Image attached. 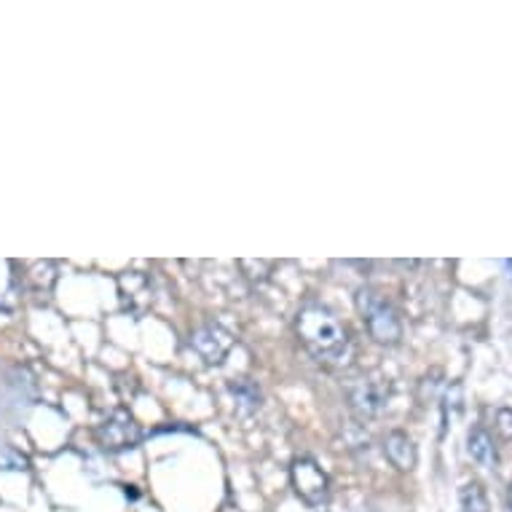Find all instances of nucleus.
<instances>
[{
    "label": "nucleus",
    "instance_id": "obj_7",
    "mask_svg": "<svg viewBox=\"0 0 512 512\" xmlns=\"http://www.w3.org/2000/svg\"><path fill=\"white\" fill-rule=\"evenodd\" d=\"M387 397V389L381 387L378 381H368V378H360L357 384L349 387V405L362 419H373V416L384 411L387 408Z\"/></svg>",
    "mask_w": 512,
    "mask_h": 512
},
{
    "label": "nucleus",
    "instance_id": "obj_8",
    "mask_svg": "<svg viewBox=\"0 0 512 512\" xmlns=\"http://www.w3.org/2000/svg\"><path fill=\"white\" fill-rule=\"evenodd\" d=\"M384 454L392 464H395L397 470H413L416 467V445L405 432H392V435L384 440Z\"/></svg>",
    "mask_w": 512,
    "mask_h": 512
},
{
    "label": "nucleus",
    "instance_id": "obj_10",
    "mask_svg": "<svg viewBox=\"0 0 512 512\" xmlns=\"http://www.w3.org/2000/svg\"><path fill=\"white\" fill-rule=\"evenodd\" d=\"M231 395L236 397V403L242 408V413H252L261 408V389L252 384L250 378H239L231 384Z\"/></svg>",
    "mask_w": 512,
    "mask_h": 512
},
{
    "label": "nucleus",
    "instance_id": "obj_12",
    "mask_svg": "<svg viewBox=\"0 0 512 512\" xmlns=\"http://www.w3.org/2000/svg\"><path fill=\"white\" fill-rule=\"evenodd\" d=\"M27 279L33 282L35 290H51V285H54V279H57V266L51 261H38L30 266V274H27Z\"/></svg>",
    "mask_w": 512,
    "mask_h": 512
},
{
    "label": "nucleus",
    "instance_id": "obj_5",
    "mask_svg": "<svg viewBox=\"0 0 512 512\" xmlns=\"http://www.w3.org/2000/svg\"><path fill=\"white\" fill-rule=\"evenodd\" d=\"M118 295H121V309L132 317H145L153 306V285L143 271H124L118 277Z\"/></svg>",
    "mask_w": 512,
    "mask_h": 512
},
{
    "label": "nucleus",
    "instance_id": "obj_1",
    "mask_svg": "<svg viewBox=\"0 0 512 512\" xmlns=\"http://www.w3.org/2000/svg\"><path fill=\"white\" fill-rule=\"evenodd\" d=\"M295 330L306 352L328 368H344L352 360V338L338 317L319 303H309L298 311Z\"/></svg>",
    "mask_w": 512,
    "mask_h": 512
},
{
    "label": "nucleus",
    "instance_id": "obj_4",
    "mask_svg": "<svg viewBox=\"0 0 512 512\" xmlns=\"http://www.w3.org/2000/svg\"><path fill=\"white\" fill-rule=\"evenodd\" d=\"M143 440V429L137 424L129 411H113L108 419L97 427V443L105 451H129Z\"/></svg>",
    "mask_w": 512,
    "mask_h": 512
},
{
    "label": "nucleus",
    "instance_id": "obj_11",
    "mask_svg": "<svg viewBox=\"0 0 512 512\" xmlns=\"http://www.w3.org/2000/svg\"><path fill=\"white\" fill-rule=\"evenodd\" d=\"M464 512H488V496L480 483H467L459 494Z\"/></svg>",
    "mask_w": 512,
    "mask_h": 512
},
{
    "label": "nucleus",
    "instance_id": "obj_9",
    "mask_svg": "<svg viewBox=\"0 0 512 512\" xmlns=\"http://www.w3.org/2000/svg\"><path fill=\"white\" fill-rule=\"evenodd\" d=\"M467 451H470V456L480 467H494L496 464L494 440H491V435L483 427L470 429V435H467Z\"/></svg>",
    "mask_w": 512,
    "mask_h": 512
},
{
    "label": "nucleus",
    "instance_id": "obj_2",
    "mask_svg": "<svg viewBox=\"0 0 512 512\" xmlns=\"http://www.w3.org/2000/svg\"><path fill=\"white\" fill-rule=\"evenodd\" d=\"M357 309H360L365 328L378 344L395 346L403 338V322L397 317L395 306L387 301V295H381L373 287H362L357 293Z\"/></svg>",
    "mask_w": 512,
    "mask_h": 512
},
{
    "label": "nucleus",
    "instance_id": "obj_14",
    "mask_svg": "<svg viewBox=\"0 0 512 512\" xmlns=\"http://www.w3.org/2000/svg\"><path fill=\"white\" fill-rule=\"evenodd\" d=\"M510 504H512V491H510Z\"/></svg>",
    "mask_w": 512,
    "mask_h": 512
},
{
    "label": "nucleus",
    "instance_id": "obj_6",
    "mask_svg": "<svg viewBox=\"0 0 512 512\" xmlns=\"http://www.w3.org/2000/svg\"><path fill=\"white\" fill-rule=\"evenodd\" d=\"M231 346H234V336L226 328L215 325V322H207V325H202V328L191 333V349L207 365H220L223 357L231 352Z\"/></svg>",
    "mask_w": 512,
    "mask_h": 512
},
{
    "label": "nucleus",
    "instance_id": "obj_13",
    "mask_svg": "<svg viewBox=\"0 0 512 512\" xmlns=\"http://www.w3.org/2000/svg\"><path fill=\"white\" fill-rule=\"evenodd\" d=\"M30 462H27L25 456L14 451L11 445L0 443V470H27Z\"/></svg>",
    "mask_w": 512,
    "mask_h": 512
},
{
    "label": "nucleus",
    "instance_id": "obj_3",
    "mask_svg": "<svg viewBox=\"0 0 512 512\" xmlns=\"http://www.w3.org/2000/svg\"><path fill=\"white\" fill-rule=\"evenodd\" d=\"M290 480H293L295 494L301 496L303 502L309 507H325L330 499V480L325 475V470L319 467L314 459L309 456H301L295 459L293 467H290Z\"/></svg>",
    "mask_w": 512,
    "mask_h": 512
}]
</instances>
